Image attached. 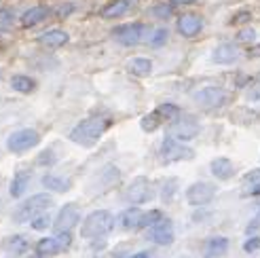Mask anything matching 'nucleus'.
Segmentation results:
<instances>
[{"mask_svg": "<svg viewBox=\"0 0 260 258\" xmlns=\"http://www.w3.org/2000/svg\"><path fill=\"white\" fill-rule=\"evenodd\" d=\"M110 121L106 119H98V117H91V119H83L79 125H74L70 129V142H74V144H79L83 148H93L100 138L104 136V132L108 129Z\"/></svg>", "mask_w": 260, "mask_h": 258, "instance_id": "obj_1", "label": "nucleus"}, {"mask_svg": "<svg viewBox=\"0 0 260 258\" xmlns=\"http://www.w3.org/2000/svg\"><path fill=\"white\" fill-rule=\"evenodd\" d=\"M112 229H114V216L108 210H95L83 220L81 235H83V239L93 241L100 237H106Z\"/></svg>", "mask_w": 260, "mask_h": 258, "instance_id": "obj_2", "label": "nucleus"}, {"mask_svg": "<svg viewBox=\"0 0 260 258\" xmlns=\"http://www.w3.org/2000/svg\"><path fill=\"white\" fill-rule=\"evenodd\" d=\"M51 205H53V199L47 192H38V195L25 199L21 205H17V210L13 212V222L23 224V222H32L34 218H38L41 214H45Z\"/></svg>", "mask_w": 260, "mask_h": 258, "instance_id": "obj_3", "label": "nucleus"}, {"mask_svg": "<svg viewBox=\"0 0 260 258\" xmlns=\"http://www.w3.org/2000/svg\"><path fill=\"white\" fill-rule=\"evenodd\" d=\"M154 195H157V190H154V184L150 182V178L146 176H138L134 178L129 186L125 188V199L134 205H140V203H148Z\"/></svg>", "mask_w": 260, "mask_h": 258, "instance_id": "obj_4", "label": "nucleus"}, {"mask_svg": "<svg viewBox=\"0 0 260 258\" xmlns=\"http://www.w3.org/2000/svg\"><path fill=\"white\" fill-rule=\"evenodd\" d=\"M159 159L163 163H180V161H190L194 159V150L188 148L184 142H178L172 138H165L161 150H159Z\"/></svg>", "mask_w": 260, "mask_h": 258, "instance_id": "obj_5", "label": "nucleus"}, {"mask_svg": "<svg viewBox=\"0 0 260 258\" xmlns=\"http://www.w3.org/2000/svg\"><path fill=\"white\" fill-rule=\"evenodd\" d=\"M201 134V123L194 117H184V119H176L174 123L167 125V138L178 140V142H188L194 140Z\"/></svg>", "mask_w": 260, "mask_h": 258, "instance_id": "obj_6", "label": "nucleus"}, {"mask_svg": "<svg viewBox=\"0 0 260 258\" xmlns=\"http://www.w3.org/2000/svg\"><path fill=\"white\" fill-rule=\"evenodd\" d=\"M192 100L197 102V106L203 108V110H218L229 102V93L224 91L222 87L212 85V87L199 89V91L192 95Z\"/></svg>", "mask_w": 260, "mask_h": 258, "instance_id": "obj_7", "label": "nucleus"}, {"mask_svg": "<svg viewBox=\"0 0 260 258\" xmlns=\"http://www.w3.org/2000/svg\"><path fill=\"white\" fill-rule=\"evenodd\" d=\"M144 32H146V25L144 23H123V25H116L112 30V38L119 45L123 47H136L142 43V38H144Z\"/></svg>", "mask_w": 260, "mask_h": 258, "instance_id": "obj_8", "label": "nucleus"}, {"mask_svg": "<svg viewBox=\"0 0 260 258\" xmlns=\"http://www.w3.org/2000/svg\"><path fill=\"white\" fill-rule=\"evenodd\" d=\"M41 142V136H38L36 129H17L7 138V148L11 152H25V150H32L34 146H38Z\"/></svg>", "mask_w": 260, "mask_h": 258, "instance_id": "obj_9", "label": "nucleus"}, {"mask_svg": "<svg viewBox=\"0 0 260 258\" xmlns=\"http://www.w3.org/2000/svg\"><path fill=\"white\" fill-rule=\"evenodd\" d=\"M216 192H218V188L214 184L199 180V182H192L186 188V201L192 208H205V205L216 197Z\"/></svg>", "mask_w": 260, "mask_h": 258, "instance_id": "obj_10", "label": "nucleus"}, {"mask_svg": "<svg viewBox=\"0 0 260 258\" xmlns=\"http://www.w3.org/2000/svg\"><path fill=\"white\" fill-rule=\"evenodd\" d=\"M81 222V210L76 203H66L63 208L57 212V218L53 222V229L57 233H70V231Z\"/></svg>", "mask_w": 260, "mask_h": 258, "instance_id": "obj_11", "label": "nucleus"}, {"mask_svg": "<svg viewBox=\"0 0 260 258\" xmlns=\"http://www.w3.org/2000/svg\"><path fill=\"white\" fill-rule=\"evenodd\" d=\"M72 243V235L70 233H57L55 237H43L36 243V252L41 256H55L63 250H68Z\"/></svg>", "mask_w": 260, "mask_h": 258, "instance_id": "obj_12", "label": "nucleus"}, {"mask_svg": "<svg viewBox=\"0 0 260 258\" xmlns=\"http://www.w3.org/2000/svg\"><path fill=\"white\" fill-rule=\"evenodd\" d=\"M146 239L157 243V246H172L174 241V224L167 218H161L157 224L146 229Z\"/></svg>", "mask_w": 260, "mask_h": 258, "instance_id": "obj_13", "label": "nucleus"}, {"mask_svg": "<svg viewBox=\"0 0 260 258\" xmlns=\"http://www.w3.org/2000/svg\"><path fill=\"white\" fill-rule=\"evenodd\" d=\"M241 57V49L237 43H220L212 51V61L218 66H233Z\"/></svg>", "mask_w": 260, "mask_h": 258, "instance_id": "obj_14", "label": "nucleus"}, {"mask_svg": "<svg viewBox=\"0 0 260 258\" xmlns=\"http://www.w3.org/2000/svg\"><path fill=\"white\" fill-rule=\"evenodd\" d=\"M178 34L184 38H194L203 32V19L199 15H182L176 23Z\"/></svg>", "mask_w": 260, "mask_h": 258, "instance_id": "obj_15", "label": "nucleus"}, {"mask_svg": "<svg viewBox=\"0 0 260 258\" xmlns=\"http://www.w3.org/2000/svg\"><path fill=\"white\" fill-rule=\"evenodd\" d=\"M229 237L224 235H214L210 237L205 243H203V250H201V256L203 258H222L226 252H229Z\"/></svg>", "mask_w": 260, "mask_h": 258, "instance_id": "obj_16", "label": "nucleus"}, {"mask_svg": "<svg viewBox=\"0 0 260 258\" xmlns=\"http://www.w3.org/2000/svg\"><path fill=\"white\" fill-rule=\"evenodd\" d=\"M49 13H51V9L47 5H36L32 9H28L19 19L21 28H34V25H38L41 21H45L49 17Z\"/></svg>", "mask_w": 260, "mask_h": 258, "instance_id": "obj_17", "label": "nucleus"}, {"mask_svg": "<svg viewBox=\"0 0 260 258\" xmlns=\"http://www.w3.org/2000/svg\"><path fill=\"white\" fill-rule=\"evenodd\" d=\"M70 36L66 30H59V28H53V30H47L43 32L41 36H38V43H41L43 47H49V49H59L63 45H68Z\"/></svg>", "mask_w": 260, "mask_h": 258, "instance_id": "obj_18", "label": "nucleus"}, {"mask_svg": "<svg viewBox=\"0 0 260 258\" xmlns=\"http://www.w3.org/2000/svg\"><path fill=\"white\" fill-rule=\"evenodd\" d=\"M210 170H212V176L218 178V180H231L233 176H235V165H233V161L226 159V157L214 159Z\"/></svg>", "mask_w": 260, "mask_h": 258, "instance_id": "obj_19", "label": "nucleus"}, {"mask_svg": "<svg viewBox=\"0 0 260 258\" xmlns=\"http://www.w3.org/2000/svg\"><path fill=\"white\" fill-rule=\"evenodd\" d=\"M129 9H132V0H114V3H108L100 11V15L102 19H116L129 13Z\"/></svg>", "mask_w": 260, "mask_h": 258, "instance_id": "obj_20", "label": "nucleus"}, {"mask_svg": "<svg viewBox=\"0 0 260 258\" xmlns=\"http://www.w3.org/2000/svg\"><path fill=\"white\" fill-rule=\"evenodd\" d=\"M30 178H32V174H30V172H25V170H21V172H17L15 176H13V180H11V188H9L11 197L19 199L23 192L28 190V186H30Z\"/></svg>", "mask_w": 260, "mask_h": 258, "instance_id": "obj_21", "label": "nucleus"}, {"mask_svg": "<svg viewBox=\"0 0 260 258\" xmlns=\"http://www.w3.org/2000/svg\"><path fill=\"white\" fill-rule=\"evenodd\" d=\"M28 248H30V243H28V239H25L23 235H13V237H9L5 241V252L11 258H17V256L25 254V250H28Z\"/></svg>", "mask_w": 260, "mask_h": 258, "instance_id": "obj_22", "label": "nucleus"}, {"mask_svg": "<svg viewBox=\"0 0 260 258\" xmlns=\"http://www.w3.org/2000/svg\"><path fill=\"white\" fill-rule=\"evenodd\" d=\"M142 216H144V212H142L138 205H134V208H127V210L121 214V229H125V231L140 229Z\"/></svg>", "mask_w": 260, "mask_h": 258, "instance_id": "obj_23", "label": "nucleus"}, {"mask_svg": "<svg viewBox=\"0 0 260 258\" xmlns=\"http://www.w3.org/2000/svg\"><path fill=\"white\" fill-rule=\"evenodd\" d=\"M241 190L243 195H260V167L241 178Z\"/></svg>", "mask_w": 260, "mask_h": 258, "instance_id": "obj_24", "label": "nucleus"}, {"mask_svg": "<svg viewBox=\"0 0 260 258\" xmlns=\"http://www.w3.org/2000/svg\"><path fill=\"white\" fill-rule=\"evenodd\" d=\"M127 70L132 72L134 76H140V79H146V76L152 72V61L148 57H134L132 61L127 63Z\"/></svg>", "mask_w": 260, "mask_h": 258, "instance_id": "obj_25", "label": "nucleus"}, {"mask_svg": "<svg viewBox=\"0 0 260 258\" xmlns=\"http://www.w3.org/2000/svg\"><path fill=\"white\" fill-rule=\"evenodd\" d=\"M43 186L53 190V192H68L70 190V180L68 178H61V176H55V174H47L43 178Z\"/></svg>", "mask_w": 260, "mask_h": 258, "instance_id": "obj_26", "label": "nucleus"}, {"mask_svg": "<svg viewBox=\"0 0 260 258\" xmlns=\"http://www.w3.org/2000/svg\"><path fill=\"white\" fill-rule=\"evenodd\" d=\"M11 87L15 89V91H19V93H32L36 89V83H34V79H30V76L15 74L11 79Z\"/></svg>", "mask_w": 260, "mask_h": 258, "instance_id": "obj_27", "label": "nucleus"}, {"mask_svg": "<svg viewBox=\"0 0 260 258\" xmlns=\"http://www.w3.org/2000/svg\"><path fill=\"white\" fill-rule=\"evenodd\" d=\"M159 192H161V199H163L165 203H170V201L176 197V192H178V180H176V178H165L163 182H161Z\"/></svg>", "mask_w": 260, "mask_h": 258, "instance_id": "obj_28", "label": "nucleus"}, {"mask_svg": "<svg viewBox=\"0 0 260 258\" xmlns=\"http://www.w3.org/2000/svg\"><path fill=\"white\" fill-rule=\"evenodd\" d=\"M157 114L161 117V121H176L178 119V114H180V108L176 104H172V102H165V104H161L157 108Z\"/></svg>", "mask_w": 260, "mask_h": 258, "instance_id": "obj_29", "label": "nucleus"}, {"mask_svg": "<svg viewBox=\"0 0 260 258\" xmlns=\"http://www.w3.org/2000/svg\"><path fill=\"white\" fill-rule=\"evenodd\" d=\"M172 13H174V5L172 3H159V5H154L150 9V15L154 19H170Z\"/></svg>", "mask_w": 260, "mask_h": 258, "instance_id": "obj_30", "label": "nucleus"}, {"mask_svg": "<svg viewBox=\"0 0 260 258\" xmlns=\"http://www.w3.org/2000/svg\"><path fill=\"white\" fill-rule=\"evenodd\" d=\"M140 125H142V129H144V132H154V129H157L159 125H161V117L157 114V110H152V112H148L146 117H142V121H140Z\"/></svg>", "mask_w": 260, "mask_h": 258, "instance_id": "obj_31", "label": "nucleus"}, {"mask_svg": "<svg viewBox=\"0 0 260 258\" xmlns=\"http://www.w3.org/2000/svg\"><path fill=\"white\" fill-rule=\"evenodd\" d=\"M167 38H170V32H167L165 28H157V30H152V36L148 38V45L154 47V49H159L167 43Z\"/></svg>", "mask_w": 260, "mask_h": 258, "instance_id": "obj_32", "label": "nucleus"}, {"mask_svg": "<svg viewBox=\"0 0 260 258\" xmlns=\"http://www.w3.org/2000/svg\"><path fill=\"white\" fill-rule=\"evenodd\" d=\"M163 218L161 210H150V212H144V216H142V222H140V229H150L152 224H157L159 220Z\"/></svg>", "mask_w": 260, "mask_h": 258, "instance_id": "obj_33", "label": "nucleus"}, {"mask_svg": "<svg viewBox=\"0 0 260 258\" xmlns=\"http://www.w3.org/2000/svg\"><path fill=\"white\" fill-rule=\"evenodd\" d=\"M258 250H260V235H254V237H250L248 241L243 243V252L254 254V252H258Z\"/></svg>", "mask_w": 260, "mask_h": 258, "instance_id": "obj_34", "label": "nucleus"}, {"mask_svg": "<svg viewBox=\"0 0 260 258\" xmlns=\"http://www.w3.org/2000/svg\"><path fill=\"white\" fill-rule=\"evenodd\" d=\"M49 222H51V220H49V216H47V214H41L38 218H34V220H32L30 224H32V229H34V231H43V229H47V227H49Z\"/></svg>", "mask_w": 260, "mask_h": 258, "instance_id": "obj_35", "label": "nucleus"}, {"mask_svg": "<svg viewBox=\"0 0 260 258\" xmlns=\"http://www.w3.org/2000/svg\"><path fill=\"white\" fill-rule=\"evenodd\" d=\"M256 38V30L254 28H245V30H241L239 34H237V41L239 43H252Z\"/></svg>", "mask_w": 260, "mask_h": 258, "instance_id": "obj_36", "label": "nucleus"}, {"mask_svg": "<svg viewBox=\"0 0 260 258\" xmlns=\"http://www.w3.org/2000/svg\"><path fill=\"white\" fill-rule=\"evenodd\" d=\"M250 17H252V15H250L248 11H245V13H237V15L233 17V23H241V21L245 23V21H250Z\"/></svg>", "mask_w": 260, "mask_h": 258, "instance_id": "obj_37", "label": "nucleus"}, {"mask_svg": "<svg viewBox=\"0 0 260 258\" xmlns=\"http://www.w3.org/2000/svg\"><path fill=\"white\" fill-rule=\"evenodd\" d=\"M49 154H51V152H49V150H45V152H43V157H38V163H41V165H49V163H53V161H55V157H49Z\"/></svg>", "mask_w": 260, "mask_h": 258, "instance_id": "obj_38", "label": "nucleus"}, {"mask_svg": "<svg viewBox=\"0 0 260 258\" xmlns=\"http://www.w3.org/2000/svg\"><path fill=\"white\" fill-rule=\"evenodd\" d=\"M248 100H250V102H256V100H260V85H254V89H250Z\"/></svg>", "mask_w": 260, "mask_h": 258, "instance_id": "obj_39", "label": "nucleus"}, {"mask_svg": "<svg viewBox=\"0 0 260 258\" xmlns=\"http://www.w3.org/2000/svg\"><path fill=\"white\" fill-rule=\"evenodd\" d=\"M9 23H11V13L0 11V28H3V25H9Z\"/></svg>", "mask_w": 260, "mask_h": 258, "instance_id": "obj_40", "label": "nucleus"}, {"mask_svg": "<svg viewBox=\"0 0 260 258\" xmlns=\"http://www.w3.org/2000/svg\"><path fill=\"white\" fill-rule=\"evenodd\" d=\"M197 0H172V5H192Z\"/></svg>", "mask_w": 260, "mask_h": 258, "instance_id": "obj_41", "label": "nucleus"}, {"mask_svg": "<svg viewBox=\"0 0 260 258\" xmlns=\"http://www.w3.org/2000/svg\"><path fill=\"white\" fill-rule=\"evenodd\" d=\"M132 258H150V254L148 252H136Z\"/></svg>", "mask_w": 260, "mask_h": 258, "instance_id": "obj_42", "label": "nucleus"}, {"mask_svg": "<svg viewBox=\"0 0 260 258\" xmlns=\"http://www.w3.org/2000/svg\"><path fill=\"white\" fill-rule=\"evenodd\" d=\"M258 55H260V45H258V47H254V49L250 51V57H258Z\"/></svg>", "mask_w": 260, "mask_h": 258, "instance_id": "obj_43", "label": "nucleus"}]
</instances>
